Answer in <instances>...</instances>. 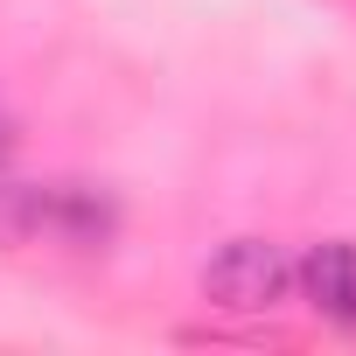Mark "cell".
I'll list each match as a JSON object with an SVG mask.
<instances>
[{
	"mask_svg": "<svg viewBox=\"0 0 356 356\" xmlns=\"http://www.w3.org/2000/svg\"><path fill=\"white\" fill-rule=\"evenodd\" d=\"M22 224L49 231L63 245H105L112 224H119V210H112V196H98L84 182H56V189H29L22 196Z\"/></svg>",
	"mask_w": 356,
	"mask_h": 356,
	"instance_id": "cell-2",
	"label": "cell"
},
{
	"mask_svg": "<svg viewBox=\"0 0 356 356\" xmlns=\"http://www.w3.org/2000/svg\"><path fill=\"white\" fill-rule=\"evenodd\" d=\"M293 286H300V300H307L321 321H335V328L356 335V245H349V238L314 245V252L293 266Z\"/></svg>",
	"mask_w": 356,
	"mask_h": 356,
	"instance_id": "cell-3",
	"label": "cell"
},
{
	"mask_svg": "<svg viewBox=\"0 0 356 356\" xmlns=\"http://www.w3.org/2000/svg\"><path fill=\"white\" fill-rule=\"evenodd\" d=\"M293 293V259L273 238H231L203 266V300L224 314H273Z\"/></svg>",
	"mask_w": 356,
	"mask_h": 356,
	"instance_id": "cell-1",
	"label": "cell"
}]
</instances>
